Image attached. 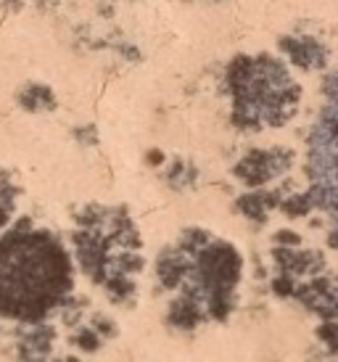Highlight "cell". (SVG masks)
<instances>
[{"instance_id": "1", "label": "cell", "mask_w": 338, "mask_h": 362, "mask_svg": "<svg viewBox=\"0 0 338 362\" xmlns=\"http://www.w3.org/2000/svg\"><path fill=\"white\" fill-rule=\"evenodd\" d=\"M228 82L235 95L238 117L267 114L269 119H280L293 111L298 101V88L291 82L289 69L278 59L269 56H238L228 66Z\"/></svg>"}, {"instance_id": "2", "label": "cell", "mask_w": 338, "mask_h": 362, "mask_svg": "<svg viewBox=\"0 0 338 362\" xmlns=\"http://www.w3.org/2000/svg\"><path fill=\"white\" fill-rule=\"evenodd\" d=\"M283 51H289L291 61L301 69H320L328 59V48L315 37H286L280 42Z\"/></svg>"}, {"instance_id": "3", "label": "cell", "mask_w": 338, "mask_h": 362, "mask_svg": "<svg viewBox=\"0 0 338 362\" xmlns=\"http://www.w3.org/2000/svg\"><path fill=\"white\" fill-rule=\"evenodd\" d=\"M3 217H6V211H3V209H0V222H3Z\"/></svg>"}]
</instances>
